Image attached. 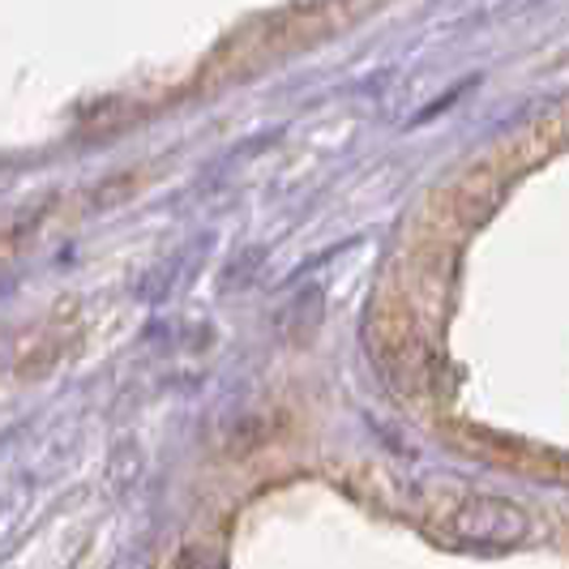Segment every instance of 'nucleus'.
<instances>
[{"instance_id": "f257e3e1", "label": "nucleus", "mask_w": 569, "mask_h": 569, "mask_svg": "<svg viewBox=\"0 0 569 569\" xmlns=\"http://www.w3.org/2000/svg\"><path fill=\"white\" fill-rule=\"evenodd\" d=\"M437 527L455 543H485V548H510L527 536V518L506 497H446L437 506Z\"/></svg>"}, {"instance_id": "f03ea898", "label": "nucleus", "mask_w": 569, "mask_h": 569, "mask_svg": "<svg viewBox=\"0 0 569 569\" xmlns=\"http://www.w3.org/2000/svg\"><path fill=\"white\" fill-rule=\"evenodd\" d=\"M176 569H223V557L214 552V548H184L180 557H176Z\"/></svg>"}]
</instances>
